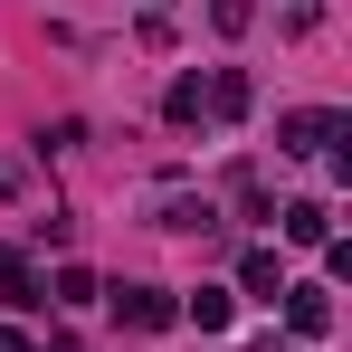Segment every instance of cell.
Masks as SVG:
<instances>
[{
	"label": "cell",
	"instance_id": "obj_1",
	"mask_svg": "<svg viewBox=\"0 0 352 352\" xmlns=\"http://www.w3.org/2000/svg\"><path fill=\"white\" fill-rule=\"evenodd\" d=\"M352 124L333 115V105H295V115H276V153H333Z\"/></svg>",
	"mask_w": 352,
	"mask_h": 352
},
{
	"label": "cell",
	"instance_id": "obj_2",
	"mask_svg": "<svg viewBox=\"0 0 352 352\" xmlns=\"http://www.w3.org/2000/svg\"><path fill=\"white\" fill-rule=\"evenodd\" d=\"M115 324H124V333H172V324H181V295L172 286H124L115 295Z\"/></svg>",
	"mask_w": 352,
	"mask_h": 352
},
{
	"label": "cell",
	"instance_id": "obj_3",
	"mask_svg": "<svg viewBox=\"0 0 352 352\" xmlns=\"http://www.w3.org/2000/svg\"><path fill=\"white\" fill-rule=\"evenodd\" d=\"M276 305H286V333H295V343H324V333H333V286H286Z\"/></svg>",
	"mask_w": 352,
	"mask_h": 352
},
{
	"label": "cell",
	"instance_id": "obj_4",
	"mask_svg": "<svg viewBox=\"0 0 352 352\" xmlns=\"http://www.w3.org/2000/svg\"><path fill=\"white\" fill-rule=\"evenodd\" d=\"M238 295H248V305H276V295H286V267H276V248H248V257H238Z\"/></svg>",
	"mask_w": 352,
	"mask_h": 352
},
{
	"label": "cell",
	"instance_id": "obj_5",
	"mask_svg": "<svg viewBox=\"0 0 352 352\" xmlns=\"http://www.w3.org/2000/svg\"><path fill=\"white\" fill-rule=\"evenodd\" d=\"M276 229H286L295 248H324V238H333V210H324V200H286V210H276Z\"/></svg>",
	"mask_w": 352,
	"mask_h": 352
},
{
	"label": "cell",
	"instance_id": "obj_6",
	"mask_svg": "<svg viewBox=\"0 0 352 352\" xmlns=\"http://www.w3.org/2000/svg\"><path fill=\"white\" fill-rule=\"evenodd\" d=\"M181 314L200 324V333H229V314H238V295L229 286H200V295H181Z\"/></svg>",
	"mask_w": 352,
	"mask_h": 352
},
{
	"label": "cell",
	"instance_id": "obj_7",
	"mask_svg": "<svg viewBox=\"0 0 352 352\" xmlns=\"http://www.w3.org/2000/svg\"><path fill=\"white\" fill-rule=\"evenodd\" d=\"M200 96H210V115H219V124H238V115H248V76H238V67L200 76Z\"/></svg>",
	"mask_w": 352,
	"mask_h": 352
},
{
	"label": "cell",
	"instance_id": "obj_8",
	"mask_svg": "<svg viewBox=\"0 0 352 352\" xmlns=\"http://www.w3.org/2000/svg\"><path fill=\"white\" fill-rule=\"evenodd\" d=\"M0 305H48V295H38V276H29V257H19V248H0Z\"/></svg>",
	"mask_w": 352,
	"mask_h": 352
},
{
	"label": "cell",
	"instance_id": "obj_9",
	"mask_svg": "<svg viewBox=\"0 0 352 352\" xmlns=\"http://www.w3.org/2000/svg\"><path fill=\"white\" fill-rule=\"evenodd\" d=\"M200 115H210V96H200V76H172V96H162V124H181V133H190Z\"/></svg>",
	"mask_w": 352,
	"mask_h": 352
},
{
	"label": "cell",
	"instance_id": "obj_10",
	"mask_svg": "<svg viewBox=\"0 0 352 352\" xmlns=\"http://www.w3.org/2000/svg\"><path fill=\"white\" fill-rule=\"evenodd\" d=\"M48 305H67V314H76V305H96V276H86V267H58V276H48Z\"/></svg>",
	"mask_w": 352,
	"mask_h": 352
},
{
	"label": "cell",
	"instance_id": "obj_11",
	"mask_svg": "<svg viewBox=\"0 0 352 352\" xmlns=\"http://www.w3.org/2000/svg\"><path fill=\"white\" fill-rule=\"evenodd\" d=\"M248 19H257V0H210V29L219 38H248Z\"/></svg>",
	"mask_w": 352,
	"mask_h": 352
},
{
	"label": "cell",
	"instance_id": "obj_12",
	"mask_svg": "<svg viewBox=\"0 0 352 352\" xmlns=\"http://www.w3.org/2000/svg\"><path fill=\"white\" fill-rule=\"evenodd\" d=\"M229 190H238V210H248V219H276V210H267V181L248 172V162H238V172H229Z\"/></svg>",
	"mask_w": 352,
	"mask_h": 352
},
{
	"label": "cell",
	"instance_id": "obj_13",
	"mask_svg": "<svg viewBox=\"0 0 352 352\" xmlns=\"http://www.w3.org/2000/svg\"><path fill=\"white\" fill-rule=\"evenodd\" d=\"M162 229H181V238H200V229H210V200H162Z\"/></svg>",
	"mask_w": 352,
	"mask_h": 352
},
{
	"label": "cell",
	"instance_id": "obj_14",
	"mask_svg": "<svg viewBox=\"0 0 352 352\" xmlns=\"http://www.w3.org/2000/svg\"><path fill=\"white\" fill-rule=\"evenodd\" d=\"M19 190H29V162H10V153H0V200H19Z\"/></svg>",
	"mask_w": 352,
	"mask_h": 352
},
{
	"label": "cell",
	"instance_id": "obj_15",
	"mask_svg": "<svg viewBox=\"0 0 352 352\" xmlns=\"http://www.w3.org/2000/svg\"><path fill=\"white\" fill-rule=\"evenodd\" d=\"M0 352H29V333H19V324H0Z\"/></svg>",
	"mask_w": 352,
	"mask_h": 352
},
{
	"label": "cell",
	"instance_id": "obj_16",
	"mask_svg": "<svg viewBox=\"0 0 352 352\" xmlns=\"http://www.w3.org/2000/svg\"><path fill=\"white\" fill-rule=\"evenodd\" d=\"M143 10H162V0H143Z\"/></svg>",
	"mask_w": 352,
	"mask_h": 352
},
{
	"label": "cell",
	"instance_id": "obj_17",
	"mask_svg": "<svg viewBox=\"0 0 352 352\" xmlns=\"http://www.w3.org/2000/svg\"><path fill=\"white\" fill-rule=\"evenodd\" d=\"M286 352H305V343H286Z\"/></svg>",
	"mask_w": 352,
	"mask_h": 352
}]
</instances>
